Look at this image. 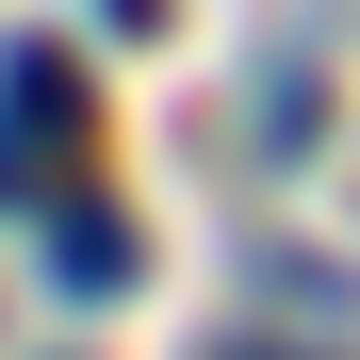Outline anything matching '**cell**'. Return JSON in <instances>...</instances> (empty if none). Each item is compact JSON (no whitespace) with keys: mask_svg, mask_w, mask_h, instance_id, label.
<instances>
[{"mask_svg":"<svg viewBox=\"0 0 360 360\" xmlns=\"http://www.w3.org/2000/svg\"><path fill=\"white\" fill-rule=\"evenodd\" d=\"M49 278H66V295H115V278H131V229H115L98 197H49Z\"/></svg>","mask_w":360,"mask_h":360,"instance_id":"cell-1","label":"cell"},{"mask_svg":"<svg viewBox=\"0 0 360 360\" xmlns=\"http://www.w3.org/2000/svg\"><path fill=\"white\" fill-rule=\"evenodd\" d=\"M213 360H262V344H213Z\"/></svg>","mask_w":360,"mask_h":360,"instance_id":"cell-3","label":"cell"},{"mask_svg":"<svg viewBox=\"0 0 360 360\" xmlns=\"http://www.w3.org/2000/svg\"><path fill=\"white\" fill-rule=\"evenodd\" d=\"M148 17H164V0H115V33H148Z\"/></svg>","mask_w":360,"mask_h":360,"instance_id":"cell-2","label":"cell"}]
</instances>
